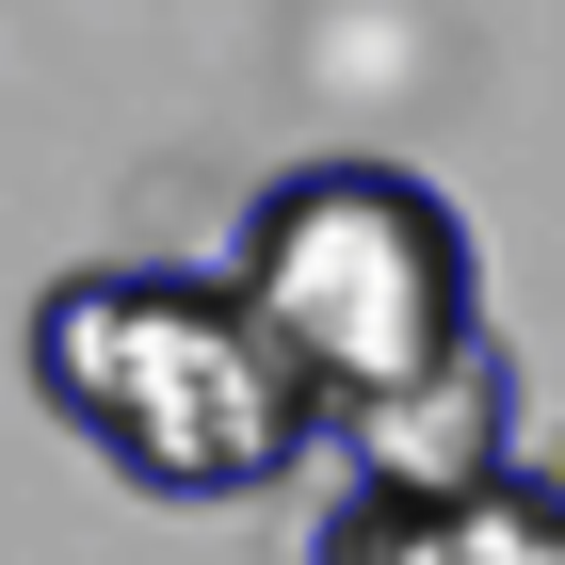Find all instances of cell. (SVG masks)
<instances>
[{"label": "cell", "instance_id": "obj_1", "mask_svg": "<svg viewBox=\"0 0 565 565\" xmlns=\"http://www.w3.org/2000/svg\"><path fill=\"white\" fill-rule=\"evenodd\" d=\"M33 404L146 501H259L291 452H323V404L243 307V275H49Z\"/></svg>", "mask_w": 565, "mask_h": 565}, {"label": "cell", "instance_id": "obj_2", "mask_svg": "<svg viewBox=\"0 0 565 565\" xmlns=\"http://www.w3.org/2000/svg\"><path fill=\"white\" fill-rule=\"evenodd\" d=\"M243 307L275 323V355L307 372L323 436L372 420V404H420L452 388L484 340V275H469V226L452 194L404 162H291L243 194V243H226Z\"/></svg>", "mask_w": 565, "mask_h": 565}, {"label": "cell", "instance_id": "obj_3", "mask_svg": "<svg viewBox=\"0 0 565 565\" xmlns=\"http://www.w3.org/2000/svg\"><path fill=\"white\" fill-rule=\"evenodd\" d=\"M307 565H565V484L501 469V484H469V501H388V484H355L340 518L307 533Z\"/></svg>", "mask_w": 565, "mask_h": 565}, {"label": "cell", "instance_id": "obj_4", "mask_svg": "<svg viewBox=\"0 0 565 565\" xmlns=\"http://www.w3.org/2000/svg\"><path fill=\"white\" fill-rule=\"evenodd\" d=\"M355 484H388V501H469V484H501V452H518V404H501V355H469L452 388L420 404H372V420H340Z\"/></svg>", "mask_w": 565, "mask_h": 565}, {"label": "cell", "instance_id": "obj_5", "mask_svg": "<svg viewBox=\"0 0 565 565\" xmlns=\"http://www.w3.org/2000/svg\"><path fill=\"white\" fill-rule=\"evenodd\" d=\"M550 484H565V436H550Z\"/></svg>", "mask_w": 565, "mask_h": 565}]
</instances>
